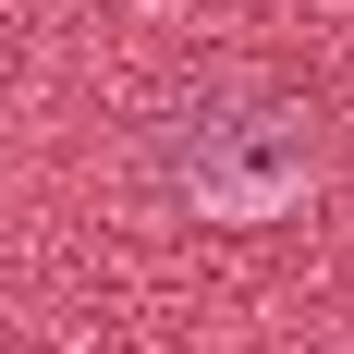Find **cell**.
<instances>
[{"mask_svg":"<svg viewBox=\"0 0 354 354\" xmlns=\"http://www.w3.org/2000/svg\"><path fill=\"white\" fill-rule=\"evenodd\" d=\"M147 159H159V196H171V208L245 220L257 232V220H293L318 196L330 135H318V98H293L269 73H220V86H196V98L159 110Z\"/></svg>","mask_w":354,"mask_h":354,"instance_id":"cell-1","label":"cell"}]
</instances>
